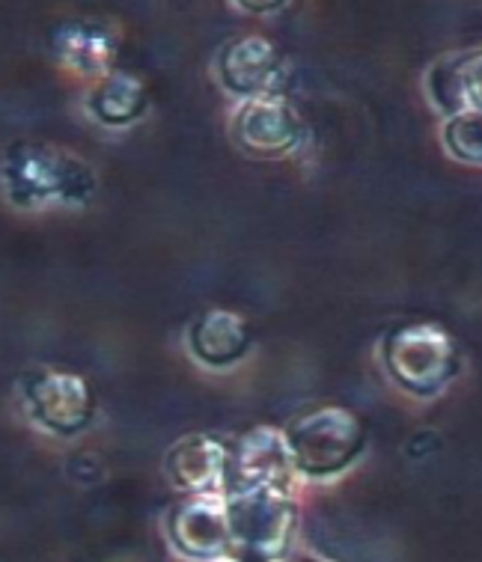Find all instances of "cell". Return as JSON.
<instances>
[{
	"label": "cell",
	"mask_w": 482,
	"mask_h": 562,
	"mask_svg": "<svg viewBox=\"0 0 482 562\" xmlns=\"http://www.w3.org/2000/svg\"><path fill=\"white\" fill-rule=\"evenodd\" d=\"M229 450L215 438L191 435L167 456V476L182 494H215L226 480Z\"/></svg>",
	"instance_id": "30bf717a"
},
{
	"label": "cell",
	"mask_w": 482,
	"mask_h": 562,
	"mask_svg": "<svg viewBox=\"0 0 482 562\" xmlns=\"http://www.w3.org/2000/svg\"><path fill=\"white\" fill-rule=\"evenodd\" d=\"M54 52L72 72L96 78L111 75L116 60V40L104 24L96 21H69L54 33Z\"/></svg>",
	"instance_id": "7c38bea8"
},
{
	"label": "cell",
	"mask_w": 482,
	"mask_h": 562,
	"mask_svg": "<svg viewBox=\"0 0 482 562\" xmlns=\"http://www.w3.org/2000/svg\"><path fill=\"white\" fill-rule=\"evenodd\" d=\"M170 539L179 551L200 562H226L236 557L229 524H226L224 497L217 494H191L170 515Z\"/></svg>",
	"instance_id": "5b68a950"
},
{
	"label": "cell",
	"mask_w": 482,
	"mask_h": 562,
	"mask_svg": "<svg viewBox=\"0 0 482 562\" xmlns=\"http://www.w3.org/2000/svg\"><path fill=\"white\" fill-rule=\"evenodd\" d=\"M229 562V560H226ZM233 562H257V560H247V557H238V560H233Z\"/></svg>",
	"instance_id": "e0dca14e"
},
{
	"label": "cell",
	"mask_w": 482,
	"mask_h": 562,
	"mask_svg": "<svg viewBox=\"0 0 482 562\" xmlns=\"http://www.w3.org/2000/svg\"><path fill=\"white\" fill-rule=\"evenodd\" d=\"M7 184L15 203H42L52 196L83 200L93 191L90 170L72 155L42 144H19L10 149L7 161Z\"/></svg>",
	"instance_id": "277c9868"
},
{
	"label": "cell",
	"mask_w": 482,
	"mask_h": 562,
	"mask_svg": "<svg viewBox=\"0 0 482 562\" xmlns=\"http://www.w3.org/2000/svg\"><path fill=\"white\" fill-rule=\"evenodd\" d=\"M384 360L390 375L417 396L438 393L462 367L459 346L444 327L435 325H402L390 330Z\"/></svg>",
	"instance_id": "3957f363"
},
{
	"label": "cell",
	"mask_w": 482,
	"mask_h": 562,
	"mask_svg": "<svg viewBox=\"0 0 482 562\" xmlns=\"http://www.w3.org/2000/svg\"><path fill=\"white\" fill-rule=\"evenodd\" d=\"M444 140L456 158L480 161V113H456L447 120Z\"/></svg>",
	"instance_id": "9a60e30c"
},
{
	"label": "cell",
	"mask_w": 482,
	"mask_h": 562,
	"mask_svg": "<svg viewBox=\"0 0 482 562\" xmlns=\"http://www.w3.org/2000/svg\"><path fill=\"white\" fill-rule=\"evenodd\" d=\"M250 346L247 325L229 310H209L191 327V348L209 367L236 363Z\"/></svg>",
	"instance_id": "4fadbf2b"
},
{
	"label": "cell",
	"mask_w": 482,
	"mask_h": 562,
	"mask_svg": "<svg viewBox=\"0 0 482 562\" xmlns=\"http://www.w3.org/2000/svg\"><path fill=\"white\" fill-rule=\"evenodd\" d=\"M480 52L447 54L429 69V95L435 108L447 116L480 113Z\"/></svg>",
	"instance_id": "8fae6325"
},
{
	"label": "cell",
	"mask_w": 482,
	"mask_h": 562,
	"mask_svg": "<svg viewBox=\"0 0 482 562\" xmlns=\"http://www.w3.org/2000/svg\"><path fill=\"white\" fill-rule=\"evenodd\" d=\"M287 443L278 431L257 429L238 440L236 450L226 459V491L245 485H266V482H287L289 473Z\"/></svg>",
	"instance_id": "9c48e42d"
},
{
	"label": "cell",
	"mask_w": 482,
	"mask_h": 562,
	"mask_svg": "<svg viewBox=\"0 0 482 562\" xmlns=\"http://www.w3.org/2000/svg\"><path fill=\"white\" fill-rule=\"evenodd\" d=\"M33 417L54 435H78L90 426L96 400L90 384L72 372H40L27 381Z\"/></svg>",
	"instance_id": "8992f818"
},
{
	"label": "cell",
	"mask_w": 482,
	"mask_h": 562,
	"mask_svg": "<svg viewBox=\"0 0 482 562\" xmlns=\"http://www.w3.org/2000/svg\"><path fill=\"white\" fill-rule=\"evenodd\" d=\"M283 443H287L289 464L298 473L334 476L358 459L367 443V429L351 411L318 405L289 423Z\"/></svg>",
	"instance_id": "7a4b0ae2"
},
{
	"label": "cell",
	"mask_w": 482,
	"mask_h": 562,
	"mask_svg": "<svg viewBox=\"0 0 482 562\" xmlns=\"http://www.w3.org/2000/svg\"><path fill=\"white\" fill-rule=\"evenodd\" d=\"M236 3L247 12H271V10H280L287 0H236Z\"/></svg>",
	"instance_id": "2e32d148"
},
{
	"label": "cell",
	"mask_w": 482,
	"mask_h": 562,
	"mask_svg": "<svg viewBox=\"0 0 482 562\" xmlns=\"http://www.w3.org/2000/svg\"><path fill=\"white\" fill-rule=\"evenodd\" d=\"M283 57L278 45L266 36H242L233 40L221 52L217 75L226 90L247 99L259 95H278L280 78H283Z\"/></svg>",
	"instance_id": "ba28073f"
},
{
	"label": "cell",
	"mask_w": 482,
	"mask_h": 562,
	"mask_svg": "<svg viewBox=\"0 0 482 562\" xmlns=\"http://www.w3.org/2000/svg\"><path fill=\"white\" fill-rule=\"evenodd\" d=\"M238 146L257 158H278L301 140V116L280 95H259L238 111L233 123Z\"/></svg>",
	"instance_id": "52a82bcc"
},
{
	"label": "cell",
	"mask_w": 482,
	"mask_h": 562,
	"mask_svg": "<svg viewBox=\"0 0 482 562\" xmlns=\"http://www.w3.org/2000/svg\"><path fill=\"white\" fill-rule=\"evenodd\" d=\"M90 111L104 125H128L146 111L144 83L134 81L132 75L111 72L90 95Z\"/></svg>",
	"instance_id": "5bb4252c"
},
{
	"label": "cell",
	"mask_w": 482,
	"mask_h": 562,
	"mask_svg": "<svg viewBox=\"0 0 482 562\" xmlns=\"http://www.w3.org/2000/svg\"><path fill=\"white\" fill-rule=\"evenodd\" d=\"M224 506L236 557L274 562L292 542L298 506L289 494L287 482L229 488Z\"/></svg>",
	"instance_id": "6da1fadb"
}]
</instances>
